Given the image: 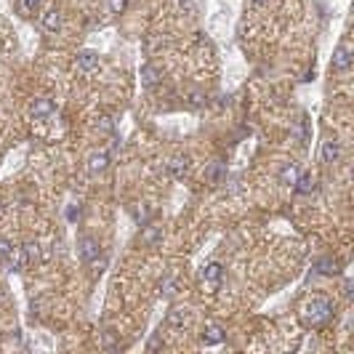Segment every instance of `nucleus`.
<instances>
[{"instance_id":"1","label":"nucleus","mask_w":354,"mask_h":354,"mask_svg":"<svg viewBox=\"0 0 354 354\" xmlns=\"http://www.w3.org/2000/svg\"><path fill=\"white\" fill-rule=\"evenodd\" d=\"M330 311H333V306H330L328 298H311L306 304V309H304V320L311 322V325H317V322L330 317Z\"/></svg>"},{"instance_id":"2","label":"nucleus","mask_w":354,"mask_h":354,"mask_svg":"<svg viewBox=\"0 0 354 354\" xmlns=\"http://www.w3.org/2000/svg\"><path fill=\"white\" fill-rule=\"evenodd\" d=\"M349 67H351V51H349V46H338L336 54H333V69L346 72Z\"/></svg>"},{"instance_id":"3","label":"nucleus","mask_w":354,"mask_h":354,"mask_svg":"<svg viewBox=\"0 0 354 354\" xmlns=\"http://www.w3.org/2000/svg\"><path fill=\"white\" fill-rule=\"evenodd\" d=\"M338 158H341V144H338V141L330 139V141L322 144V163L330 165V163H336Z\"/></svg>"},{"instance_id":"4","label":"nucleus","mask_w":354,"mask_h":354,"mask_svg":"<svg viewBox=\"0 0 354 354\" xmlns=\"http://www.w3.org/2000/svg\"><path fill=\"white\" fill-rule=\"evenodd\" d=\"M77 67H80L83 72L96 69V67H99V56L93 54V51H83V54H77Z\"/></svg>"},{"instance_id":"5","label":"nucleus","mask_w":354,"mask_h":354,"mask_svg":"<svg viewBox=\"0 0 354 354\" xmlns=\"http://www.w3.org/2000/svg\"><path fill=\"white\" fill-rule=\"evenodd\" d=\"M109 165V154L107 152H99V154H91V160H88V168L91 173H101L104 168Z\"/></svg>"},{"instance_id":"6","label":"nucleus","mask_w":354,"mask_h":354,"mask_svg":"<svg viewBox=\"0 0 354 354\" xmlns=\"http://www.w3.org/2000/svg\"><path fill=\"white\" fill-rule=\"evenodd\" d=\"M80 256L86 258V261H93V258L99 256V248H96V243H93L91 237H83L80 240Z\"/></svg>"},{"instance_id":"7","label":"nucleus","mask_w":354,"mask_h":354,"mask_svg":"<svg viewBox=\"0 0 354 354\" xmlns=\"http://www.w3.org/2000/svg\"><path fill=\"white\" fill-rule=\"evenodd\" d=\"M32 114L35 117H51V114H54V104H51V99H37L35 107H32Z\"/></svg>"},{"instance_id":"8","label":"nucleus","mask_w":354,"mask_h":354,"mask_svg":"<svg viewBox=\"0 0 354 354\" xmlns=\"http://www.w3.org/2000/svg\"><path fill=\"white\" fill-rule=\"evenodd\" d=\"M221 338H224V333H221V328H218L216 322H211V325L205 328V333H203L205 343H221Z\"/></svg>"},{"instance_id":"9","label":"nucleus","mask_w":354,"mask_h":354,"mask_svg":"<svg viewBox=\"0 0 354 354\" xmlns=\"http://www.w3.org/2000/svg\"><path fill=\"white\" fill-rule=\"evenodd\" d=\"M43 27L48 29V32H56V29H61V16H59V11H46V14H43Z\"/></svg>"},{"instance_id":"10","label":"nucleus","mask_w":354,"mask_h":354,"mask_svg":"<svg viewBox=\"0 0 354 354\" xmlns=\"http://www.w3.org/2000/svg\"><path fill=\"white\" fill-rule=\"evenodd\" d=\"M203 280H205V283H218V280H221V264L203 266Z\"/></svg>"},{"instance_id":"11","label":"nucleus","mask_w":354,"mask_h":354,"mask_svg":"<svg viewBox=\"0 0 354 354\" xmlns=\"http://www.w3.org/2000/svg\"><path fill=\"white\" fill-rule=\"evenodd\" d=\"M141 83L144 86H154V83H158V69H154V64L141 67Z\"/></svg>"},{"instance_id":"12","label":"nucleus","mask_w":354,"mask_h":354,"mask_svg":"<svg viewBox=\"0 0 354 354\" xmlns=\"http://www.w3.org/2000/svg\"><path fill=\"white\" fill-rule=\"evenodd\" d=\"M168 322H171L173 328H181V325H186V311H184V309H171Z\"/></svg>"},{"instance_id":"13","label":"nucleus","mask_w":354,"mask_h":354,"mask_svg":"<svg viewBox=\"0 0 354 354\" xmlns=\"http://www.w3.org/2000/svg\"><path fill=\"white\" fill-rule=\"evenodd\" d=\"M293 184H298V192H304V194H309L311 189H314V179H311L309 173H304L301 179H296Z\"/></svg>"},{"instance_id":"14","label":"nucleus","mask_w":354,"mask_h":354,"mask_svg":"<svg viewBox=\"0 0 354 354\" xmlns=\"http://www.w3.org/2000/svg\"><path fill=\"white\" fill-rule=\"evenodd\" d=\"M186 168H189V160H186V158H176V160L171 163L173 176H184V173H186Z\"/></svg>"},{"instance_id":"15","label":"nucleus","mask_w":354,"mask_h":354,"mask_svg":"<svg viewBox=\"0 0 354 354\" xmlns=\"http://www.w3.org/2000/svg\"><path fill=\"white\" fill-rule=\"evenodd\" d=\"M176 288H179V283H176L173 277H165L163 283H160V293H163V296H173Z\"/></svg>"},{"instance_id":"16","label":"nucleus","mask_w":354,"mask_h":354,"mask_svg":"<svg viewBox=\"0 0 354 354\" xmlns=\"http://www.w3.org/2000/svg\"><path fill=\"white\" fill-rule=\"evenodd\" d=\"M296 176H298V173H296V165H288V168L283 171V176H280V179H283V184H288V181L293 184V181H296Z\"/></svg>"},{"instance_id":"17","label":"nucleus","mask_w":354,"mask_h":354,"mask_svg":"<svg viewBox=\"0 0 354 354\" xmlns=\"http://www.w3.org/2000/svg\"><path fill=\"white\" fill-rule=\"evenodd\" d=\"M11 251H14L11 243H8V240H0V261H6V258L11 256Z\"/></svg>"},{"instance_id":"18","label":"nucleus","mask_w":354,"mask_h":354,"mask_svg":"<svg viewBox=\"0 0 354 354\" xmlns=\"http://www.w3.org/2000/svg\"><path fill=\"white\" fill-rule=\"evenodd\" d=\"M99 128H101L104 133H112V131H114V123H112V117H101Z\"/></svg>"},{"instance_id":"19","label":"nucleus","mask_w":354,"mask_h":354,"mask_svg":"<svg viewBox=\"0 0 354 354\" xmlns=\"http://www.w3.org/2000/svg\"><path fill=\"white\" fill-rule=\"evenodd\" d=\"M22 6L27 8V11H35V8L40 6V0H22Z\"/></svg>"},{"instance_id":"20","label":"nucleus","mask_w":354,"mask_h":354,"mask_svg":"<svg viewBox=\"0 0 354 354\" xmlns=\"http://www.w3.org/2000/svg\"><path fill=\"white\" fill-rule=\"evenodd\" d=\"M123 6H126V0H112V3H109V8H112L114 14H117V11H123Z\"/></svg>"},{"instance_id":"21","label":"nucleus","mask_w":354,"mask_h":354,"mask_svg":"<svg viewBox=\"0 0 354 354\" xmlns=\"http://www.w3.org/2000/svg\"><path fill=\"white\" fill-rule=\"evenodd\" d=\"M251 3H253V6H261V3H266V0H251Z\"/></svg>"}]
</instances>
